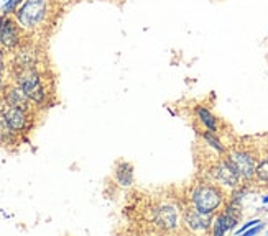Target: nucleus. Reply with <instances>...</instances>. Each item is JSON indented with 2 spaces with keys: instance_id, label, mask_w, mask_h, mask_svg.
Returning <instances> with one entry per match:
<instances>
[{
  "instance_id": "nucleus-1",
  "label": "nucleus",
  "mask_w": 268,
  "mask_h": 236,
  "mask_svg": "<svg viewBox=\"0 0 268 236\" xmlns=\"http://www.w3.org/2000/svg\"><path fill=\"white\" fill-rule=\"evenodd\" d=\"M224 196L214 184H198L191 192V204L202 214H214L222 205Z\"/></svg>"
},
{
  "instance_id": "nucleus-2",
  "label": "nucleus",
  "mask_w": 268,
  "mask_h": 236,
  "mask_svg": "<svg viewBox=\"0 0 268 236\" xmlns=\"http://www.w3.org/2000/svg\"><path fill=\"white\" fill-rule=\"evenodd\" d=\"M46 16V0H25L17 10V22L23 28H33Z\"/></svg>"
},
{
  "instance_id": "nucleus-3",
  "label": "nucleus",
  "mask_w": 268,
  "mask_h": 236,
  "mask_svg": "<svg viewBox=\"0 0 268 236\" xmlns=\"http://www.w3.org/2000/svg\"><path fill=\"white\" fill-rule=\"evenodd\" d=\"M227 161L234 166V169L239 172V176L245 177V179H252L255 176V158L245 150H234L229 152Z\"/></svg>"
},
{
  "instance_id": "nucleus-4",
  "label": "nucleus",
  "mask_w": 268,
  "mask_h": 236,
  "mask_svg": "<svg viewBox=\"0 0 268 236\" xmlns=\"http://www.w3.org/2000/svg\"><path fill=\"white\" fill-rule=\"evenodd\" d=\"M20 86L23 88V92L27 94L30 100H33V102H43L45 98V88L41 86V80L37 76V72L32 69L25 70L22 76H20Z\"/></svg>"
},
{
  "instance_id": "nucleus-5",
  "label": "nucleus",
  "mask_w": 268,
  "mask_h": 236,
  "mask_svg": "<svg viewBox=\"0 0 268 236\" xmlns=\"http://www.w3.org/2000/svg\"><path fill=\"white\" fill-rule=\"evenodd\" d=\"M155 225L160 226L163 232H171L178 225V212L175 205L162 204L155 206V215H153Z\"/></svg>"
},
{
  "instance_id": "nucleus-6",
  "label": "nucleus",
  "mask_w": 268,
  "mask_h": 236,
  "mask_svg": "<svg viewBox=\"0 0 268 236\" xmlns=\"http://www.w3.org/2000/svg\"><path fill=\"white\" fill-rule=\"evenodd\" d=\"M183 218H184V223L194 233L207 232L211 226V214H202L196 206H189V208L184 210Z\"/></svg>"
},
{
  "instance_id": "nucleus-7",
  "label": "nucleus",
  "mask_w": 268,
  "mask_h": 236,
  "mask_svg": "<svg viewBox=\"0 0 268 236\" xmlns=\"http://www.w3.org/2000/svg\"><path fill=\"white\" fill-rule=\"evenodd\" d=\"M212 176L216 177V180L220 182L224 186L229 187H235L237 182H239V172L234 169V166L225 159V161H220L216 168L212 169Z\"/></svg>"
},
{
  "instance_id": "nucleus-8",
  "label": "nucleus",
  "mask_w": 268,
  "mask_h": 236,
  "mask_svg": "<svg viewBox=\"0 0 268 236\" xmlns=\"http://www.w3.org/2000/svg\"><path fill=\"white\" fill-rule=\"evenodd\" d=\"M237 220H239V212H234V208H227L224 212V214H220L216 222H214V230L212 233L216 236H220V234H225L229 232V230H232L235 226Z\"/></svg>"
},
{
  "instance_id": "nucleus-9",
  "label": "nucleus",
  "mask_w": 268,
  "mask_h": 236,
  "mask_svg": "<svg viewBox=\"0 0 268 236\" xmlns=\"http://www.w3.org/2000/svg\"><path fill=\"white\" fill-rule=\"evenodd\" d=\"M20 40V32L19 26L14 20H5L2 30H0V43H2L5 48H14V46L19 43Z\"/></svg>"
},
{
  "instance_id": "nucleus-10",
  "label": "nucleus",
  "mask_w": 268,
  "mask_h": 236,
  "mask_svg": "<svg viewBox=\"0 0 268 236\" xmlns=\"http://www.w3.org/2000/svg\"><path fill=\"white\" fill-rule=\"evenodd\" d=\"M5 122L9 123V126L14 130V132H22L23 128L27 125V115H25V110L20 108V107H12L5 112Z\"/></svg>"
},
{
  "instance_id": "nucleus-11",
  "label": "nucleus",
  "mask_w": 268,
  "mask_h": 236,
  "mask_svg": "<svg viewBox=\"0 0 268 236\" xmlns=\"http://www.w3.org/2000/svg\"><path fill=\"white\" fill-rule=\"evenodd\" d=\"M28 96L25 92H23V88H14L10 94H9V104L14 105V107H20L23 110L28 108Z\"/></svg>"
},
{
  "instance_id": "nucleus-12",
  "label": "nucleus",
  "mask_w": 268,
  "mask_h": 236,
  "mask_svg": "<svg viewBox=\"0 0 268 236\" xmlns=\"http://www.w3.org/2000/svg\"><path fill=\"white\" fill-rule=\"evenodd\" d=\"M117 180H118V184L123 186V187H127L132 184V179H133V172H132V168H130V164L127 162H123L120 164V166L117 168Z\"/></svg>"
},
{
  "instance_id": "nucleus-13",
  "label": "nucleus",
  "mask_w": 268,
  "mask_h": 236,
  "mask_svg": "<svg viewBox=\"0 0 268 236\" xmlns=\"http://www.w3.org/2000/svg\"><path fill=\"white\" fill-rule=\"evenodd\" d=\"M198 116L199 120L204 123V126L209 130V132H217V126H216V116H214L209 110L206 108H198Z\"/></svg>"
},
{
  "instance_id": "nucleus-14",
  "label": "nucleus",
  "mask_w": 268,
  "mask_h": 236,
  "mask_svg": "<svg viewBox=\"0 0 268 236\" xmlns=\"http://www.w3.org/2000/svg\"><path fill=\"white\" fill-rule=\"evenodd\" d=\"M255 176L261 182H268V158L263 159L257 168H255Z\"/></svg>"
},
{
  "instance_id": "nucleus-15",
  "label": "nucleus",
  "mask_w": 268,
  "mask_h": 236,
  "mask_svg": "<svg viewBox=\"0 0 268 236\" xmlns=\"http://www.w3.org/2000/svg\"><path fill=\"white\" fill-rule=\"evenodd\" d=\"M204 140H206L207 143H209L212 148H216V150H217L219 152H224V146L220 144V141H219L216 136H214V134H211V133H206V134H204Z\"/></svg>"
},
{
  "instance_id": "nucleus-16",
  "label": "nucleus",
  "mask_w": 268,
  "mask_h": 236,
  "mask_svg": "<svg viewBox=\"0 0 268 236\" xmlns=\"http://www.w3.org/2000/svg\"><path fill=\"white\" fill-rule=\"evenodd\" d=\"M20 2H22V0H7L5 5H4L2 12H4V14H10V12H14L17 8V5H19Z\"/></svg>"
},
{
  "instance_id": "nucleus-17",
  "label": "nucleus",
  "mask_w": 268,
  "mask_h": 236,
  "mask_svg": "<svg viewBox=\"0 0 268 236\" xmlns=\"http://www.w3.org/2000/svg\"><path fill=\"white\" fill-rule=\"evenodd\" d=\"M258 220H252V222H248V223H245V225H243L240 230H239V232H237V234H242L243 232H245V230H248V228H252L253 225H258Z\"/></svg>"
},
{
  "instance_id": "nucleus-18",
  "label": "nucleus",
  "mask_w": 268,
  "mask_h": 236,
  "mask_svg": "<svg viewBox=\"0 0 268 236\" xmlns=\"http://www.w3.org/2000/svg\"><path fill=\"white\" fill-rule=\"evenodd\" d=\"M261 228H263V226H261V225H258V226H255V225H253V228H250V230H245V232H243V233H245V236H250V234H255V233H258Z\"/></svg>"
},
{
  "instance_id": "nucleus-19",
  "label": "nucleus",
  "mask_w": 268,
  "mask_h": 236,
  "mask_svg": "<svg viewBox=\"0 0 268 236\" xmlns=\"http://www.w3.org/2000/svg\"><path fill=\"white\" fill-rule=\"evenodd\" d=\"M4 69V59H2V52H0V70Z\"/></svg>"
},
{
  "instance_id": "nucleus-20",
  "label": "nucleus",
  "mask_w": 268,
  "mask_h": 236,
  "mask_svg": "<svg viewBox=\"0 0 268 236\" xmlns=\"http://www.w3.org/2000/svg\"><path fill=\"white\" fill-rule=\"evenodd\" d=\"M2 25H4V20L0 18V30H2Z\"/></svg>"
},
{
  "instance_id": "nucleus-21",
  "label": "nucleus",
  "mask_w": 268,
  "mask_h": 236,
  "mask_svg": "<svg viewBox=\"0 0 268 236\" xmlns=\"http://www.w3.org/2000/svg\"><path fill=\"white\" fill-rule=\"evenodd\" d=\"M263 204H268V196H266V197L263 198Z\"/></svg>"
},
{
  "instance_id": "nucleus-22",
  "label": "nucleus",
  "mask_w": 268,
  "mask_h": 236,
  "mask_svg": "<svg viewBox=\"0 0 268 236\" xmlns=\"http://www.w3.org/2000/svg\"><path fill=\"white\" fill-rule=\"evenodd\" d=\"M5 2H7V0H5Z\"/></svg>"
}]
</instances>
